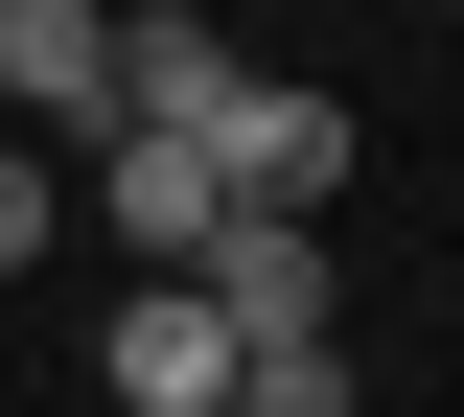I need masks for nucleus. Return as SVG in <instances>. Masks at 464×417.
<instances>
[{
  "label": "nucleus",
  "instance_id": "3",
  "mask_svg": "<svg viewBox=\"0 0 464 417\" xmlns=\"http://www.w3.org/2000/svg\"><path fill=\"white\" fill-rule=\"evenodd\" d=\"M93 371H116V417H209V394H232V325H209V279H186V255H140Z\"/></svg>",
  "mask_w": 464,
  "mask_h": 417
},
{
  "label": "nucleus",
  "instance_id": "6",
  "mask_svg": "<svg viewBox=\"0 0 464 417\" xmlns=\"http://www.w3.org/2000/svg\"><path fill=\"white\" fill-rule=\"evenodd\" d=\"M209 93H232V24L140 0V24H116V117H209Z\"/></svg>",
  "mask_w": 464,
  "mask_h": 417
},
{
  "label": "nucleus",
  "instance_id": "2",
  "mask_svg": "<svg viewBox=\"0 0 464 417\" xmlns=\"http://www.w3.org/2000/svg\"><path fill=\"white\" fill-rule=\"evenodd\" d=\"M209 209H232L209 117H93V232L116 255H209Z\"/></svg>",
  "mask_w": 464,
  "mask_h": 417
},
{
  "label": "nucleus",
  "instance_id": "5",
  "mask_svg": "<svg viewBox=\"0 0 464 417\" xmlns=\"http://www.w3.org/2000/svg\"><path fill=\"white\" fill-rule=\"evenodd\" d=\"M0 117L24 139H93L116 117V0H0Z\"/></svg>",
  "mask_w": 464,
  "mask_h": 417
},
{
  "label": "nucleus",
  "instance_id": "8",
  "mask_svg": "<svg viewBox=\"0 0 464 417\" xmlns=\"http://www.w3.org/2000/svg\"><path fill=\"white\" fill-rule=\"evenodd\" d=\"M232 394H256V417H348V348H256Z\"/></svg>",
  "mask_w": 464,
  "mask_h": 417
},
{
  "label": "nucleus",
  "instance_id": "9",
  "mask_svg": "<svg viewBox=\"0 0 464 417\" xmlns=\"http://www.w3.org/2000/svg\"><path fill=\"white\" fill-rule=\"evenodd\" d=\"M209 417H256V394H209Z\"/></svg>",
  "mask_w": 464,
  "mask_h": 417
},
{
  "label": "nucleus",
  "instance_id": "4",
  "mask_svg": "<svg viewBox=\"0 0 464 417\" xmlns=\"http://www.w3.org/2000/svg\"><path fill=\"white\" fill-rule=\"evenodd\" d=\"M209 163H232V209H325V185H348V93L232 70V93H209Z\"/></svg>",
  "mask_w": 464,
  "mask_h": 417
},
{
  "label": "nucleus",
  "instance_id": "1",
  "mask_svg": "<svg viewBox=\"0 0 464 417\" xmlns=\"http://www.w3.org/2000/svg\"><path fill=\"white\" fill-rule=\"evenodd\" d=\"M209 325H232V371L256 348H325V209H209Z\"/></svg>",
  "mask_w": 464,
  "mask_h": 417
},
{
  "label": "nucleus",
  "instance_id": "7",
  "mask_svg": "<svg viewBox=\"0 0 464 417\" xmlns=\"http://www.w3.org/2000/svg\"><path fill=\"white\" fill-rule=\"evenodd\" d=\"M47 232H70V163H47V139H0V279H24Z\"/></svg>",
  "mask_w": 464,
  "mask_h": 417
}]
</instances>
